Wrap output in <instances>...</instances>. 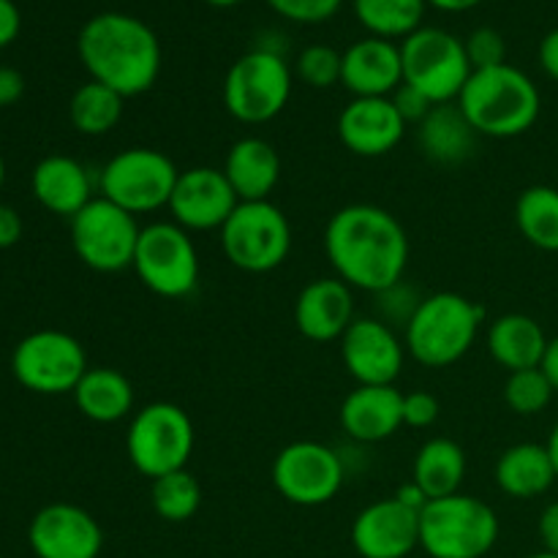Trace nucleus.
Here are the masks:
<instances>
[{
    "instance_id": "8fccbe9b",
    "label": "nucleus",
    "mask_w": 558,
    "mask_h": 558,
    "mask_svg": "<svg viewBox=\"0 0 558 558\" xmlns=\"http://www.w3.org/2000/svg\"><path fill=\"white\" fill-rule=\"evenodd\" d=\"M545 447H548L550 461H554V469H556V480H558V423L554 425V430H550V436H548V441H545Z\"/></svg>"
},
{
    "instance_id": "f03ea898",
    "label": "nucleus",
    "mask_w": 558,
    "mask_h": 558,
    "mask_svg": "<svg viewBox=\"0 0 558 558\" xmlns=\"http://www.w3.org/2000/svg\"><path fill=\"white\" fill-rule=\"evenodd\" d=\"M76 52L90 80L123 98L142 96L161 74V41L140 16L104 11L82 25Z\"/></svg>"
},
{
    "instance_id": "37998d69",
    "label": "nucleus",
    "mask_w": 558,
    "mask_h": 558,
    "mask_svg": "<svg viewBox=\"0 0 558 558\" xmlns=\"http://www.w3.org/2000/svg\"><path fill=\"white\" fill-rule=\"evenodd\" d=\"M22 238V218L11 205L0 202V248H11Z\"/></svg>"
},
{
    "instance_id": "bb28decb",
    "label": "nucleus",
    "mask_w": 558,
    "mask_h": 558,
    "mask_svg": "<svg viewBox=\"0 0 558 558\" xmlns=\"http://www.w3.org/2000/svg\"><path fill=\"white\" fill-rule=\"evenodd\" d=\"M494 477L501 494L512 499H537L558 483L548 447L534 445V441L507 447L496 461Z\"/></svg>"
},
{
    "instance_id": "09e8293b",
    "label": "nucleus",
    "mask_w": 558,
    "mask_h": 558,
    "mask_svg": "<svg viewBox=\"0 0 558 558\" xmlns=\"http://www.w3.org/2000/svg\"><path fill=\"white\" fill-rule=\"evenodd\" d=\"M425 3L439 11H469L477 3H483V0H425Z\"/></svg>"
},
{
    "instance_id": "c756f323",
    "label": "nucleus",
    "mask_w": 558,
    "mask_h": 558,
    "mask_svg": "<svg viewBox=\"0 0 558 558\" xmlns=\"http://www.w3.org/2000/svg\"><path fill=\"white\" fill-rule=\"evenodd\" d=\"M123 101L125 98L118 90L87 80L85 85L76 87L69 101L71 125L85 136L109 134L123 120Z\"/></svg>"
},
{
    "instance_id": "49530a36",
    "label": "nucleus",
    "mask_w": 558,
    "mask_h": 558,
    "mask_svg": "<svg viewBox=\"0 0 558 558\" xmlns=\"http://www.w3.org/2000/svg\"><path fill=\"white\" fill-rule=\"evenodd\" d=\"M539 368L545 371V376H548V381L554 385V392L558 396V336L548 341V352H545L543 365H539Z\"/></svg>"
},
{
    "instance_id": "473e14b6",
    "label": "nucleus",
    "mask_w": 558,
    "mask_h": 558,
    "mask_svg": "<svg viewBox=\"0 0 558 558\" xmlns=\"http://www.w3.org/2000/svg\"><path fill=\"white\" fill-rule=\"evenodd\" d=\"M150 505L156 515L167 523H185L199 512L202 507V485L189 469L163 474L153 480Z\"/></svg>"
},
{
    "instance_id": "7c9ffc66",
    "label": "nucleus",
    "mask_w": 558,
    "mask_h": 558,
    "mask_svg": "<svg viewBox=\"0 0 558 558\" xmlns=\"http://www.w3.org/2000/svg\"><path fill=\"white\" fill-rule=\"evenodd\" d=\"M515 223L526 243L539 251H558V189L529 185L515 202Z\"/></svg>"
},
{
    "instance_id": "c85d7f7f",
    "label": "nucleus",
    "mask_w": 558,
    "mask_h": 558,
    "mask_svg": "<svg viewBox=\"0 0 558 558\" xmlns=\"http://www.w3.org/2000/svg\"><path fill=\"white\" fill-rule=\"evenodd\" d=\"M466 477V452L458 441L436 436L417 450L412 463V483L430 499L461 494Z\"/></svg>"
},
{
    "instance_id": "3c124183",
    "label": "nucleus",
    "mask_w": 558,
    "mask_h": 558,
    "mask_svg": "<svg viewBox=\"0 0 558 558\" xmlns=\"http://www.w3.org/2000/svg\"><path fill=\"white\" fill-rule=\"evenodd\" d=\"M205 3L216 5V9H232V5L243 3V0H205Z\"/></svg>"
},
{
    "instance_id": "79ce46f5",
    "label": "nucleus",
    "mask_w": 558,
    "mask_h": 558,
    "mask_svg": "<svg viewBox=\"0 0 558 558\" xmlns=\"http://www.w3.org/2000/svg\"><path fill=\"white\" fill-rule=\"evenodd\" d=\"M22 16L14 0H0V49L9 47L20 36Z\"/></svg>"
},
{
    "instance_id": "f704fd0d",
    "label": "nucleus",
    "mask_w": 558,
    "mask_h": 558,
    "mask_svg": "<svg viewBox=\"0 0 558 558\" xmlns=\"http://www.w3.org/2000/svg\"><path fill=\"white\" fill-rule=\"evenodd\" d=\"M341 52L327 44H311L298 58V76L314 90L341 85Z\"/></svg>"
},
{
    "instance_id": "603ef678",
    "label": "nucleus",
    "mask_w": 558,
    "mask_h": 558,
    "mask_svg": "<svg viewBox=\"0 0 558 558\" xmlns=\"http://www.w3.org/2000/svg\"><path fill=\"white\" fill-rule=\"evenodd\" d=\"M3 183H5V161L3 156H0V189H3Z\"/></svg>"
},
{
    "instance_id": "a878e982",
    "label": "nucleus",
    "mask_w": 558,
    "mask_h": 558,
    "mask_svg": "<svg viewBox=\"0 0 558 558\" xmlns=\"http://www.w3.org/2000/svg\"><path fill=\"white\" fill-rule=\"evenodd\" d=\"M548 341L550 338L545 336L543 325L526 314L499 316V319L490 322L488 336H485L488 354L507 374L539 368L545 352H548Z\"/></svg>"
},
{
    "instance_id": "aec40b11",
    "label": "nucleus",
    "mask_w": 558,
    "mask_h": 558,
    "mask_svg": "<svg viewBox=\"0 0 558 558\" xmlns=\"http://www.w3.org/2000/svg\"><path fill=\"white\" fill-rule=\"evenodd\" d=\"M354 316V294L341 278H314L294 300V327L314 343L341 341Z\"/></svg>"
},
{
    "instance_id": "39448f33",
    "label": "nucleus",
    "mask_w": 558,
    "mask_h": 558,
    "mask_svg": "<svg viewBox=\"0 0 558 558\" xmlns=\"http://www.w3.org/2000/svg\"><path fill=\"white\" fill-rule=\"evenodd\" d=\"M496 539L499 518L483 499L452 494L420 510V548L430 558H483Z\"/></svg>"
},
{
    "instance_id": "e433bc0d",
    "label": "nucleus",
    "mask_w": 558,
    "mask_h": 558,
    "mask_svg": "<svg viewBox=\"0 0 558 558\" xmlns=\"http://www.w3.org/2000/svg\"><path fill=\"white\" fill-rule=\"evenodd\" d=\"M343 0H267L276 14H281L283 20L300 22V25H319L327 22L330 16L338 14Z\"/></svg>"
},
{
    "instance_id": "a19ab883",
    "label": "nucleus",
    "mask_w": 558,
    "mask_h": 558,
    "mask_svg": "<svg viewBox=\"0 0 558 558\" xmlns=\"http://www.w3.org/2000/svg\"><path fill=\"white\" fill-rule=\"evenodd\" d=\"M25 93V76L11 65H0V109L14 107Z\"/></svg>"
},
{
    "instance_id": "b1692460",
    "label": "nucleus",
    "mask_w": 558,
    "mask_h": 558,
    "mask_svg": "<svg viewBox=\"0 0 558 558\" xmlns=\"http://www.w3.org/2000/svg\"><path fill=\"white\" fill-rule=\"evenodd\" d=\"M223 174L240 202H265L281 180V156L262 136H243L229 147Z\"/></svg>"
},
{
    "instance_id": "4468645a",
    "label": "nucleus",
    "mask_w": 558,
    "mask_h": 558,
    "mask_svg": "<svg viewBox=\"0 0 558 558\" xmlns=\"http://www.w3.org/2000/svg\"><path fill=\"white\" fill-rule=\"evenodd\" d=\"M272 485L298 507H322L338 496L347 480L343 458L322 441H292L272 461Z\"/></svg>"
},
{
    "instance_id": "dca6fc26",
    "label": "nucleus",
    "mask_w": 558,
    "mask_h": 558,
    "mask_svg": "<svg viewBox=\"0 0 558 558\" xmlns=\"http://www.w3.org/2000/svg\"><path fill=\"white\" fill-rule=\"evenodd\" d=\"M341 360L357 385H396L407 363V343L376 316H360L343 332Z\"/></svg>"
},
{
    "instance_id": "ea45409f",
    "label": "nucleus",
    "mask_w": 558,
    "mask_h": 558,
    "mask_svg": "<svg viewBox=\"0 0 558 558\" xmlns=\"http://www.w3.org/2000/svg\"><path fill=\"white\" fill-rule=\"evenodd\" d=\"M390 98H392V104H396L398 114H401L407 123H417V125L423 123V120L428 118L430 109L436 107V104L430 101L425 93H420L417 87H412V85H401Z\"/></svg>"
},
{
    "instance_id": "72a5a7b5",
    "label": "nucleus",
    "mask_w": 558,
    "mask_h": 558,
    "mask_svg": "<svg viewBox=\"0 0 558 558\" xmlns=\"http://www.w3.org/2000/svg\"><path fill=\"white\" fill-rule=\"evenodd\" d=\"M554 396V385L543 368L515 371L505 381V403L510 407V412L521 414V417H534V414L545 412Z\"/></svg>"
},
{
    "instance_id": "cd10ccee",
    "label": "nucleus",
    "mask_w": 558,
    "mask_h": 558,
    "mask_svg": "<svg viewBox=\"0 0 558 558\" xmlns=\"http://www.w3.org/2000/svg\"><path fill=\"white\" fill-rule=\"evenodd\" d=\"M71 396L82 417L98 425L120 423L134 412V385L123 371L107 365L87 368Z\"/></svg>"
},
{
    "instance_id": "20e7f679",
    "label": "nucleus",
    "mask_w": 558,
    "mask_h": 558,
    "mask_svg": "<svg viewBox=\"0 0 558 558\" xmlns=\"http://www.w3.org/2000/svg\"><path fill=\"white\" fill-rule=\"evenodd\" d=\"M485 311L458 292L423 298L403 330L407 352L425 368H447L466 357L480 336Z\"/></svg>"
},
{
    "instance_id": "7ed1b4c3",
    "label": "nucleus",
    "mask_w": 558,
    "mask_h": 558,
    "mask_svg": "<svg viewBox=\"0 0 558 558\" xmlns=\"http://www.w3.org/2000/svg\"><path fill=\"white\" fill-rule=\"evenodd\" d=\"M456 104L480 136L494 140L526 134L543 112V98L532 76L510 63L472 71Z\"/></svg>"
},
{
    "instance_id": "a211bd4d",
    "label": "nucleus",
    "mask_w": 558,
    "mask_h": 558,
    "mask_svg": "<svg viewBox=\"0 0 558 558\" xmlns=\"http://www.w3.org/2000/svg\"><path fill=\"white\" fill-rule=\"evenodd\" d=\"M352 545L363 558H407L420 548V512L396 496L374 501L354 518Z\"/></svg>"
},
{
    "instance_id": "ddd939ff",
    "label": "nucleus",
    "mask_w": 558,
    "mask_h": 558,
    "mask_svg": "<svg viewBox=\"0 0 558 558\" xmlns=\"http://www.w3.org/2000/svg\"><path fill=\"white\" fill-rule=\"evenodd\" d=\"M142 227L136 216L96 196L71 218V245L85 267L96 272H123L134 267Z\"/></svg>"
},
{
    "instance_id": "4be33fe9",
    "label": "nucleus",
    "mask_w": 558,
    "mask_h": 558,
    "mask_svg": "<svg viewBox=\"0 0 558 558\" xmlns=\"http://www.w3.org/2000/svg\"><path fill=\"white\" fill-rule=\"evenodd\" d=\"M343 434L360 445H376L403 425V392L396 385H357L341 403Z\"/></svg>"
},
{
    "instance_id": "58836bf2",
    "label": "nucleus",
    "mask_w": 558,
    "mask_h": 558,
    "mask_svg": "<svg viewBox=\"0 0 558 558\" xmlns=\"http://www.w3.org/2000/svg\"><path fill=\"white\" fill-rule=\"evenodd\" d=\"M439 420V401L434 392L414 390L403 396V425L409 428H428Z\"/></svg>"
},
{
    "instance_id": "f3484780",
    "label": "nucleus",
    "mask_w": 558,
    "mask_h": 558,
    "mask_svg": "<svg viewBox=\"0 0 558 558\" xmlns=\"http://www.w3.org/2000/svg\"><path fill=\"white\" fill-rule=\"evenodd\" d=\"M238 205L240 199L223 169L191 167L174 183L169 213L185 232H210L221 229Z\"/></svg>"
},
{
    "instance_id": "c03bdc74",
    "label": "nucleus",
    "mask_w": 558,
    "mask_h": 558,
    "mask_svg": "<svg viewBox=\"0 0 558 558\" xmlns=\"http://www.w3.org/2000/svg\"><path fill=\"white\" fill-rule=\"evenodd\" d=\"M539 539H543V548L548 554H558V501H550L543 510L537 523Z\"/></svg>"
},
{
    "instance_id": "0eeeda50",
    "label": "nucleus",
    "mask_w": 558,
    "mask_h": 558,
    "mask_svg": "<svg viewBox=\"0 0 558 558\" xmlns=\"http://www.w3.org/2000/svg\"><path fill=\"white\" fill-rule=\"evenodd\" d=\"M180 169L156 147H129L109 158L98 172V194L131 216L169 207Z\"/></svg>"
},
{
    "instance_id": "de8ad7c7",
    "label": "nucleus",
    "mask_w": 558,
    "mask_h": 558,
    "mask_svg": "<svg viewBox=\"0 0 558 558\" xmlns=\"http://www.w3.org/2000/svg\"><path fill=\"white\" fill-rule=\"evenodd\" d=\"M396 499H398V501H403V505L412 507V510H417V512L423 510L425 505H428V496H425L423 490H420L417 485H414V483H407V485H403V488L398 490V494H396Z\"/></svg>"
},
{
    "instance_id": "9b49d317",
    "label": "nucleus",
    "mask_w": 558,
    "mask_h": 558,
    "mask_svg": "<svg viewBox=\"0 0 558 558\" xmlns=\"http://www.w3.org/2000/svg\"><path fill=\"white\" fill-rule=\"evenodd\" d=\"M134 272L142 287L167 300L191 294L199 283V254L191 234L174 221L142 227L134 254Z\"/></svg>"
},
{
    "instance_id": "f8f14e48",
    "label": "nucleus",
    "mask_w": 558,
    "mask_h": 558,
    "mask_svg": "<svg viewBox=\"0 0 558 558\" xmlns=\"http://www.w3.org/2000/svg\"><path fill=\"white\" fill-rule=\"evenodd\" d=\"M87 352L71 332L36 330L22 338L11 354V374L36 396L74 392L87 374Z\"/></svg>"
},
{
    "instance_id": "393cba45",
    "label": "nucleus",
    "mask_w": 558,
    "mask_h": 558,
    "mask_svg": "<svg viewBox=\"0 0 558 558\" xmlns=\"http://www.w3.org/2000/svg\"><path fill=\"white\" fill-rule=\"evenodd\" d=\"M480 134L469 123L456 101L436 104L428 118L417 125V145L428 161L441 167H458L477 150Z\"/></svg>"
},
{
    "instance_id": "4c0bfd02",
    "label": "nucleus",
    "mask_w": 558,
    "mask_h": 558,
    "mask_svg": "<svg viewBox=\"0 0 558 558\" xmlns=\"http://www.w3.org/2000/svg\"><path fill=\"white\" fill-rule=\"evenodd\" d=\"M463 44H466L469 63H472L474 71L494 69V65L507 63V44L501 38V33L494 31V27H477Z\"/></svg>"
},
{
    "instance_id": "423d86ee",
    "label": "nucleus",
    "mask_w": 558,
    "mask_h": 558,
    "mask_svg": "<svg viewBox=\"0 0 558 558\" xmlns=\"http://www.w3.org/2000/svg\"><path fill=\"white\" fill-rule=\"evenodd\" d=\"M194 445L196 430L189 412L169 401L142 407L131 417L129 434H125V452H129L131 466L147 480H158L189 466Z\"/></svg>"
},
{
    "instance_id": "a18cd8bd",
    "label": "nucleus",
    "mask_w": 558,
    "mask_h": 558,
    "mask_svg": "<svg viewBox=\"0 0 558 558\" xmlns=\"http://www.w3.org/2000/svg\"><path fill=\"white\" fill-rule=\"evenodd\" d=\"M539 65H543V71L550 80L558 82V27L550 31L543 38V44H539Z\"/></svg>"
},
{
    "instance_id": "6e6552de",
    "label": "nucleus",
    "mask_w": 558,
    "mask_h": 558,
    "mask_svg": "<svg viewBox=\"0 0 558 558\" xmlns=\"http://www.w3.org/2000/svg\"><path fill=\"white\" fill-rule=\"evenodd\" d=\"M292 96V71L272 49H251L223 80V107L238 123L262 125L283 112Z\"/></svg>"
},
{
    "instance_id": "2f4dec72",
    "label": "nucleus",
    "mask_w": 558,
    "mask_h": 558,
    "mask_svg": "<svg viewBox=\"0 0 558 558\" xmlns=\"http://www.w3.org/2000/svg\"><path fill=\"white\" fill-rule=\"evenodd\" d=\"M425 0H354L360 25L376 38H409L423 27Z\"/></svg>"
},
{
    "instance_id": "6ab92c4d",
    "label": "nucleus",
    "mask_w": 558,
    "mask_h": 558,
    "mask_svg": "<svg viewBox=\"0 0 558 558\" xmlns=\"http://www.w3.org/2000/svg\"><path fill=\"white\" fill-rule=\"evenodd\" d=\"M407 120L392 98H352L338 114V140L349 153L379 158L396 150L407 134Z\"/></svg>"
},
{
    "instance_id": "2eb2a0df",
    "label": "nucleus",
    "mask_w": 558,
    "mask_h": 558,
    "mask_svg": "<svg viewBox=\"0 0 558 558\" xmlns=\"http://www.w3.org/2000/svg\"><path fill=\"white\" fill-rule=\"evenodd\" d=\"M27 545L36 558H98L104 532L85 507L54 501L33 515Z\"/></svg>"
},
{
    "instance_id": "412c9836",
    "label": "nucleus",
    "mask_w": 558,
    "mask_h": 558,
    "mask_svg": "<svg viewBox=\"0 0 558 558\" xmlns=\"http://www.w3.org/2000/svg\"><path fill=\"white\" fill-rule=\"evenodd\" d=\"M341 58V85L354 98H390L403 85L401 47L387 38H360Z\"/></svg>"
},
{
    "instance_id": "5701e85b",
    "label": "nucleus",
    "mask_w": 558,
    "mask_h": 558,
    "mask_svg": "<svg viewBox=\"0 0 558 558\" xmlns=\"http://www.w3.org/2000/svg\"><path fill=\"white\" fill-rule=\"evenodd\" d=\"M96 185L85 163L71 156L41 158L31 174V189L38 205L65 218H74L82 207L96 199Z\"/></svg>"
},
{
    "instance_id": "9d476101",
    "label": "nucleus",
    "mask_w": 558,
    "mask_h": 558,
    "mask_svg": "<svg viewBox=\"0 0 558 558\" xmlns=\"http://www.w3.org/2000/svg\"><path fill=\"white\" fill-rule=\"evenodd\" d=\"M403 85L417 87L434 104H452L472 76L466 44L441 27H420L401 44Z\"/></svg>"
},
{
    "instance_id": "f257e3e1",
    "label": "nucleus",
    "mask_w": 558,
    "mask_h": 558,
    "mask_svg": "<svg viewBox=\"0 0 558 558\" xmlns=\"http://www.w3.org/2000/svg\"><path fill=\"white\" fill-rule=\"evenodd\" d=\"M325 254L336 278L352 289L379 294L403 281L409 238L403 223L379 205H347L327 221Z\"/></svg>"
},
{
    "instance_id": "c9c22d12",
    "label": "nucleus",
    "mask_w": 558,
    "mask_h": 558,
    "mask_svg": "<svg viewBox=\"0 0 558 558\" xmlns=\"http://www.w3.org/2000/svg\"><path fill=\"white\" fill-rule=\"evenodd\" d=\"M374 298H376V308H379V316H376V319L390 325L392 330H396V327H403V330H407L414 311H417V305L423 303V298H420L414 289H409L403 281H398L396 287L385 289V292L374 294Z\"/></svg>"
},
{
    "instance_id": "1a4fd4ad",
    "label": "nucleus",
    "mask_w": 558,
    "mask_h": 558,
    "mask_svg": "<svg viewBox=\"0 0 558 558\" xmlns=\"http://www.w3.org/2000/svg\"><path fill=\"white\" fill-rule=\"evenodd\" d=\"M218 232L223 256L243 272L276 270L292 251L289 218L270 199L240 202Z\"/></svg>"
},
{
    "instance_id": "864d4df0",
    "label": "nucleus",
    "mask_w": 558,
    "mask_h": 558,
    "mask_svg": "<svg viewBox=\"0 0 558 558\" xmlns=\"http://www.w3.org/2000/svg\"><path fill=\"white\" fill-rule=\"evenodd\" d=\"M526 558H558V554H548V550H539V554H532Z\"/></svg>"
}]
</instances>
